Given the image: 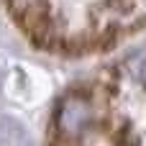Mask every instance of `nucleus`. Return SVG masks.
<instances>
[{
    "instance_id": "1",
    "label": "nucleus",
    "mask_w": 146,
    "mask_h": 146,
    "mask_svg": "<svg viewBox=\"0 0 146 146\" xmlns=\"http://www.w3.org/2000/svg\"><path fill=\"white\" fill-rule=\"evenodd\" d=\"M92 121V105L85 95H69L64 98V103L59 105L56 113V131L67 139L74 141Z\"/></svg>"
},
{
    "instance_id": "2",
    "label": "nucleus",
    "mask_w": 146,
    "mask_h": 146,
    "mask_svg": "<svg viewBox=\"0 0 146 146\" xmlns=\"http://www.w3.org/2000/svg\"><path fill=\"white\" fill-rule=\"evenodd\" d=\"M136 77H139V82H141V85L146 87V59L141 62V64H139V72H136Z\"/></svg>"
}]
</instances>
